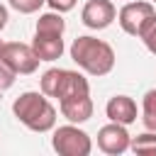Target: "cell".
<instances>
[{
  "label": "cell",
  "mask_w": 156,
  "mask_h": 156,
  "mask_svg": "<svg viewBox=\"0 0 156 156\" xmlns=\"http://www.w3.org/2000/svg\"><path fill=\"white\" fill-rule=\"evenodd\" d=\"M71 58L73 63L90 73V76H107L112 68H115V49L102 41V39H95V37H76L73 44H71Z\"/></svg>",
  "instance_id": "6da1fadb"
},
{
  "label": "cell",
  "mask_w": 156,
  "mask_h": 156,
  "mask_svg": "<svg viewBox=\"0 0 156 156\" xmlns=\"http://www.w3.org/2000/svg\"><path fill=\"white\" fill-rule=\"evenodd\" d=\"M12 112L27 129L39 132V134L51 132L56 127V107L49 102L44 93H34V90L22 93L12 102Z\"/></svg>",
  "instance_id": "7a4b0ae2"
},
{
  "label": "cell",
  "mask_w": 156,
  "mask_h": 156,
  "mask_svg": "<svg viewBox=\"0 0 156 156\" xmlns=\"http://www.w3.org/2000/svg\"><path fill=\"white\" fill-rule=\"evenodd\" d=\"M41 93L46 98H56L61 102V100L90 95V83L78 71H71V68H49L41 76Z\"/></svg>",
  "instance_id": "3957f363"
},
{
  "label": "cell",
  "mask_w": 156,
  "mask_h": 156,
  "mask_svg": "<svg viewBox=\"0 0 156 156\" xmlns=\"http://www.w3.org/2000/svg\"><path fill=\"white\" fill-rule=\"evenodd\" d=\"M51 146L56 154L61 156H88L93 151V141L90 136L78 129V124H63L58 129H54V136H51Z\"/></svg>",
  "instance_id": "277c9868"
},
{
  "label": "cell",
  "mask_w": 156,
  "mask_h": 156,
  "mask_svg": "<svg viewBox=\"0 0 156 156\" xmlns=\"http://www.w3.org/2000/svg\"><path fill=\"white\" fill-rule=\"evenodd\" d=\"M0 61L15 71L17 76H29L39 68V56L34 54L32 44H22V41H7L2 44V51H0Z\"/></svg>",
  "instance_id": "5b68a950"
},
{
  "label": "cell",
  "mask_w": 156,
  "mask_h": 156,
  "mask_svg": "<svg viewBox=\"0 0 156 156\" xmlns=\"http://www.w3.org/2000/svg\"><path fill=\"white\" fill-rule=\"evenodd\" d=\"M156 15L154 5L151 2H144V0H134V2H127L119 12H117V22L122 27V32L132 34V37H139L141 27Z\"/></svg>",
  "instance_id": "8992f818"
},
{
  "label": "cell",
  "mask_w": 156,
  "mask_h": 156,
  "mask_svg": "<svg viewBox=\"0 0 156 156\" xmlns=\"http://www.w3.org/2000/svg\"><path fill=\"white\" fill-rule=\"evenodd\" d=\"M129 132H127V124H119V122H110L105 127H100L98 132V149L102 154H110V156H119L129 149Z\"/></svg>",
  "instance_id": "52a82bcc"
},
{
  "label": "cell",
  "mask_w": 156,
  "mask_h": 156,
  "mask_svg": "<svg viewBox=\"0 0 156 156\" xmlns=\"http://www.w3.org/2000/svg\"><path fill=\"white\" fill-rule=\"evenodd\" d=\"M117 20V7L112 0H88L80 10V22L88 29H105Z\"/></svg>",
  "instance_id": "ba28073f"
},
{
  "label": "cell",
  "mask_w": 156,
  "mask_h": 156,
  "mask_svg": "<svg viewBox=\"0 0 156 156\" xmlns=\"http://www.w3.org/2000/svg\"><path fill=\"white\" fill-rule=\"evenodd\" d=\"M32 49L39 56V61H56L63 54V34L61 32H44V29H34V39H32Z\"/></svg>",
  "instance_id": "9c48e42d"
},
{
  "label": "cell",
  "mask_w": 156,
  "mask_h": 156,
  "mask_svg": "<svg viewBox=\"0 0 156 156\" xmlns=\"http://www.w3.org/2000/svg\"><path fill=\"white\" fill-rule=\"evenodd\" d=\"M105 115H107L110 122L132 124V122H136V102H134L129 95H115V98L107 100Z\"/></svg>",
  "instance_id": "30bf717a"
},
{
  "label": "cell",
  "mask_w": 156,
  "mask_h": 156,
  "mask_svg": "<svg viewBox=\"0 0 156 156\" xmlns=\"http://www.w3.org/2000/svg\"><path fill=\"white\" fill-rule=\"evenodd\" d=\"M61 115L73 122V124H83L93 117V100L90 95H80V98H71V100H61L58 102Z\"/></svg>",
  "instance_id": "8fae6325"
},
{
  "label": "cell",
  "mask_w": 156,
  "mask_h": 156,
  "mask_svg": "<svg viewBox=\"0 0 156 156\" xmlns=\"http://www.w3.org/2000/svg\"><path fill=\"white\" fill-rule=\"evenodd\" d=\"M129 149H132L134 154H141V156H156V132L146 129L144 134L132 136Z\"/></svg>",
  "instance_id": "7c38bea8"
},
{
  "label": "cell",
  "mask_w": 156,
  "mask_h": 156,
  "mask_svg": "<svg viewBox=\"0 0 156 156\" xmlns=\"http://www.w3.org/2000/svg\"><path fill=\"white\" fill-rule=\"evenodd\" d=\"M141 122L146 129L156 132V88L146 90L144 93V100H141Z\"/></svg>",
  "instance_id": "4fadbf2b"
},
{
  "label": "cell",
  "mask_w": 156,
  "mask_h": 156,
  "mask_svg": "<svg viewBox=\"0 0 156 156\" xmlns=\"http://www.w3.org/2000/svg\"><path fill=\"white\" fill-rule=\"evenodd\" d=\"M139 39L144 41V46L156 56V15L141 27V32H139Z\"/></svg>",
  "instance_id": "5bb4252c"
},
{
  "label": "cell",
  "mask_w": 156,
  "mask_h": 156,
  "mask_svg": "<svg viewBox=\"0 0 156 156\" xmlns=\"http://www.w3.org/2000/svg\"><path fill=\"white\" fill-rule=\"evenodd\" d=\"M46 0H7V5L12 7V10H17V12H22V15H34V12H39V7L44 5Z\"/></svg>",
  "instance_id": "9a60e30c"
},
{
  "label": "cell",
  "mask_w": 156,
  "mask_h": 156,
  "mask_svg": "<svg viewBox=\"0 0 156 156\" xmlns=\"http://www.w3.org/2000/svg\"><path fill=\"white\" fill-rule=\"evenodd\" d=\"M15 78H17V73H15V71H10V68L0 61V93H5L7 88H12Z\"/></svg>",
  "instance_id": "2e32d148"
},
{
  "label": "cell",
  "mask_w": 156,
  "mask_h": 156,
  "mask_svg": "<svg viewBox=\"0 0 156 156\" xmlns=\"http://www.w3.org/2000/svg\"><path fill=\"white\" fill-rule=\"evenodd\" d=\"M76 2H78V0H46V5H49L54 12H61V15L68 12V10H73Z\"/></svg>",
  "instance_id": "e0dca14e"
},
{
  "label": "cell",
  "mask_w": 156,
  "mask_h": 156,
  "mask_svg": "<svg viewBox=\"0 0 156 156\" xmlns=\"http://www.w3.org/2000/svg\"><path fill=\"white\" fill-rule=\"evenodd\" d=\"M7 20H10V17H7V7H5V5H0V32L7 27Z\"/></svg>",
  "instance_id": "ac0fdd59"
},
{
  "label": "cell",
  "mask_w": 156,
  "mask_h": 156,
  "mask_svg": "<svg viewBox=\"0 0 156 156\" xmlns=\"http://www.w3.org/2000/svg\"><path fill=\"white\" fill-rule=\"evenodd\" d=\"M2 44H5V41H0V51H2Z\"/></svg>",
  "instance_id": "d6986e66"
},
{
  "label": "cell",
  "mask_w": 156,
  "mask_h": 156,
  "mask_svg": "<svg viewBox=\"0 0 156 156\" xmlns=\"http://www.w3.org/2000/svg\"><path fill=\"white\" fill-rule=\"evenodd\" d=\"M154 2H156V0H154Z\"/></svg>",
  "instance_id": "ffe728a7"
}]
</instances>
